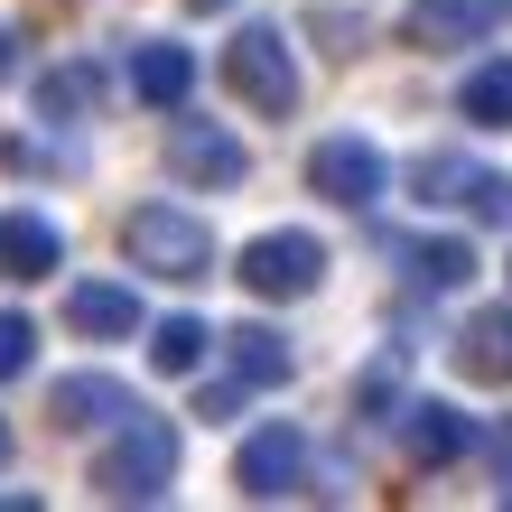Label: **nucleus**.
<instances>
[{
    "label": "nucleus",
    "instance_id": "obj_12",
    "mask_svg": "<svg viewBox=\"0 0 512 512\" xmlns=\"http://www.w3.org/2000/svg\"><path fill=\"white\" fill-rule=\"evenodd\" d=\"M56 261H66V233L47 215H0V280H56Z\"/></svg>",
    "mask_w": 512,
    "mask_h": 512
},
{
    "label": "nucleus",
    "instance_id": "obj_22",
    "mask_svg": "<svg viewBox=\"0 0 512 512\" xmlns=\"http://www.w3.org/2000/svg\"><path fill=\"white\" fill-rule=\"evenodd\" d=\"M401 382H410V354H382V364L364 373V391H354V401H364V410H382V401H401Z\"/></svg>",
    "mask_w": 512,
    "mask_h": 512
},
{
    "label": "nucleus",
    "instance_id": "obj_18",
    "mask_svg": "<svg viewBox=\"0 0 512 512\" xmlns=\"http://www.w3.org/2000/svg\"><path fill=\"white\" fill-rule=\"evenodd\" d=\"M205 345H215V326H205V317H159V326H149V364H159L168 382H187L205 364Z\"/></svg>",
    "mask_w": 512,
    "mask_h": 512
},
{
    "label": "nucleus",
    "instance_id": "obj_19",
    "mask_svg": "<svg viewBox=\"0 0 512 512\" xmlns=\"http://www.w3.org/2000/svg\"><path fill=\"white\" fill-rule=\"evenodd\" d=\"M233 373H243L252 391H270V382H289V373H298V354H289L280 326H243V336H233Z\"/></svg>",
    "mask_w": 512,
    "mask_h": 512
},
{
    "label": "nucleus",
    "instance_id": "obj_23",
    "mask_svg": "<svg viewBox=\"0 0 512 512\" xmlns=\"http://www.w3.org/2000/svg\"><path fill=\"white\" fill-rule=\"evenodd\" d=\"M243 391H252L243 373H233V382H205L196 391V419H243Z\"/></svg>",
    "mask_w": 512,
    "mask_h": 512
},
{
    "label": "nucleus",
    "instance_id": "obj_15",
    "mask_svg": "<svg viewBox=\"0 0 512 512\" xmlns=\"http://www.w3.org/2000/svg\"><path fill=\"white\" fill-rule=\"evenodd\" d=\"M466 438H475L466 410H438V401H410V410H401V457H410V466H457Z\"/></svg>",
    "mask_w": 512,
    "mask_h": 512
},
{
    "label": "nucleus",
    "instance_id": "obj_21",
    "mask_svg": "<svg viewBox=\"0 0 512 512\" xmlns=\"http://www.w3.org/2000/svg\"><path fill=\"white\" fill-rule=\"evenodd\" d=\"M28 354H38V326H28L19 308H0V382H19Z\"/></svg>",
    "mask_w": 512,
    "mask_h": 512
},
{
    "label": "nucleus",
    "instance_id": "obj_2",
    "mask_svg": "<svg viewBox=\"0 0 512 512\" xmlns=\"http://www.w3.org/2000/svg\"><path fill=\"white\" fill-rule=\"evenodd\" d=\"M224 84H233V103L261 112V122H289L298 112V56H289V28H270V19H243L224 38Z\"/></svg>",
    "mask_w": 512,
    "mask_h": 512
},
{
    "label": "nucleus",
    "instance_id": "obj_13",
    "mask_svg": "<svg viewBox=\"0 0 512 512\" xmlns=\"http://www.w3.org/2000/svg\"><path fill=\"white\" fill-rule=\"evenodd\" d=\"M447 354H457L466 382H512V308H475Z\"/></svg>",
    "mask_w": 512,
    "mask_h": 512
},
{
    "label": "nucleus",
    "instance_id": "obj_17",
    "mask_svg": "<svg viewBox=\"0 0 512 512\" xmlns=\"http://www.w3.org/2000/svg\"><path fill=\"white\" fill-rule=\"evenodd\" d=\"M457 112L475 131H512V56H485V66L457 84Z\"/></svg>",
    "mask_w": 512,
    "mask_h": 512
},
{
    "label": "nucleus",
    "instance_id": "obj_6",
    "mask_svg": "<svg viewBox=\"0 0 512 512\" xmlns=\"http://www.w3.org/2000/svg\"><path fill=\"white\" fill-rule=\"evenodd\" d=\"M168 177H177V187H243L252 149L233 140L224 122H205V112L177 103V122H168Z\"/></svg>",
    "mask_w": 512,
    "mask_h": 512
},
{
    "label": "nucleus",
    "instance_id": "obj_7",
    "mask_svg": "<svg viewBox=\"0 0 512 512\" xmlns=\"http://www.w3.org/2000/svg\"><path fill=\"white\" fill-rule=\"evenodd\" d=\"M233 485H243L252 503H280L308 485V429H289V419H270V429H252L243 447H233Z\"/></svg>",
    "mask_w": 512,
    "mask_h": 512
},
{
    "label": "nucleus",
    "instance_id": "obj_10",
    "mask_svg": "<svg viewBox=\"0 0 512 512\" xmlns=\"http://www.w3.org/2000/svg\"><path fill=\"white\" fill-rule=\"evenodd\" d=\"M66 326H75V336H94V345L149 336V326H140V298H131L122 280H75V289H66Z\"/></svg>",
    "mask_w": 512,
    "mask_h": 512
},
{
    "label": "nucleus",
    "instance_id": "obj_9",
    "mask_svg": "<svg viewBox=\"0 0 512 512\" xmlns=\"http://www.w3.org/2000/svg\"><path fill=\"white\" fill-rule=\"evenodd\" d=\"M308 187H317L326 205H373V196H382V149L354 140V131H326V140L308 149Z\"/></svg>",
    "mask_w": 512,
    "mask_h": 512
},
{
    "label": "nucleus",
    "instance_id": "obj_24",
    "mask_svg": "<svg viewBox=\"0 0 512 512\" xmlns=\"http://www.w3.org/2000/svg\"><path fill=\"white\" fill-rule=\"evenodd\" d=\"M19 66H28V38H19V28H0V84H10Z\"/></svg>",
    "mask_w": 512,
    "mask_h": 512
},
{
    "label": "nucleus",
    "instance_id": "obj_8",
    "mask_svg": "<svg viewBox=\"0 0 512 512\" xmlns=\"http://www.w3.org/2000/svg\"><path fill=\"white\" fill-rule=\"evenodd\" d=\"M503 28V0H410L401 10V38L419 56H466L475 38H494Z\"/></svg>",
    "mask_w": 512,
    "mask_h": 512
},
{
    "label": "nucleus",
    "instance_id": "obj_16",
    "mask_svg": "<svg viewBox=\"0 0 512 512\" xmlns=\"http://www.w3.org/2000/svg\"><path fill=\"white\" fill-rule=\"evenodd\" d=\"M38 112H47V122H84V112H103V66H94V56L47 66L38 75Z\"/></svg>",
    "mask_w": 512,
    "mask_h": 512
},
{
    "label": "nucleus",
    "instance_id": "obj_5",
    "mask_svg": "<svg viewBox=\"0 0 512 512\" xmlns=\"http://www.w3.org/2000/svg\"><path fill=\"white\" fill-rule=\"evenodd\" d=\"M410 196H419V205H457V215H485V224L512 215V177H503V168L457 159V149H429V159H410Z\"/></svg>",
    "mask_w": 512,
    "mask_h": 512
},
{
    "label": "nucleus",
    "instance_id": "obj_25",
    "mask_svg": "<svg viewBox=\"0 0 512 512\" xmlns=\"http://www.w3.org/2000/svg\"><path fill=\"white\" fill-rule=\"evenodd\" d=\"M10 447H19V438H10V419H0V466H10Z\"/></svg>",
    "mask_w": 512,
    "mask_h": 512
},
{
    "label": "nucleus",
    "instance_id": "obj_26",
    "mask_svg": "<svg viewBox=\"0 0 512 512\" xmlns=\"http://www.w3.org/2000/svg\"><path fill=\"white\" fill-rule=\"evenodd\" d=\"M187 10H205V19H215V10H233V0H187Z\"/></svg>",
    "mask_w": 512,
    "mask_h": 512
},
{
    "label": "nucleus",
    "instance_id": "obj_1",
    "mask_svg": "<svg viewBox=\"0 0 512 512\" xmlns=\"http://www.w3.org/2000/svg\"><path fill=\"white\" fill-rule=\"evenodd\" d=\"M177 429L168 419H149V410H131L122 429H112V447L94 457V494L103 503H168V485H177Z\"/></svg>",
    "mask_w": 512,
    "mask_h": 512
},
{
    "label": "nucleus",
    "instance_id": "obj_20",
    "mask_svg": "<svg viewBox=\"0 0 512 512\" xmlns=\"http://www.w3.org/2000/svg\"><path fill=\"white\" fill-rule=\"evenodd\" d=\"M401 270L419 289H466L475 280V243H401Z\"/></svg>",
    "mask_w": 512,
    "mask_h": 512
},
{
    "label": "nucleus",
    "instance_id": "obj_3",
    "mask_svg": "<svg viewBox=\"0 0 512 512\" xmlns=\"http://www.w3.org/2000/svg\"><path fill=\"white\" fill-rule=\"evenodd\" d=\"M122 252L149 270V280H205L215 270V233H205L196 205H131V224H122Z\"/></svg>",
    "mask_w": 512,
    "mask_h": 512
},
{
    "label": "nucleus",
    "instance_id": "obj_14",
    "mask_svg": "<svg viewBox=\"0 0 512 512\" xmlns=\"http://www.w3.org/2000/svg\"><path fill=\"white\" fill-rule=\"evenodd\" d=\"M131 84H140V103L149 112H177L196 94V56L177 47V38H140V56H131Z\"/></svg>",
    "mask_w": 512,
    "mask_h": 512
},
{
    "label": "nucleus",
    "instance_id": "obj_11",
    "mask_svg": "<svg viewBox=\"0 0 512 512\" xmlns=\"http://www.w3.org/2000/svg\"><path fill=\"white\" fill-rule=\"evenodd\" d=\"M47 410H56V429H122L131 419V382H112V373H66L47 391Z\"/></svg>",
    "mask_w": 512,
    "mask_h": 512
},
{
    "label": "nucleus",
    "instance_id": "obj_4",
    "mask_svg": "<svg viewBox=\"0 0 512 512\" xmlns=\"http://www.w3.org/2000/svg\"><path fill=\"white\" fill-rule=\"evenodd\" d=\"M233 270H243V289H252V298H317V289H326V243H317V233H289V224H280V233H252Z\"/></svg>",
    "mask_w": 512,
    "mask_h": 512
}]
</instances>
